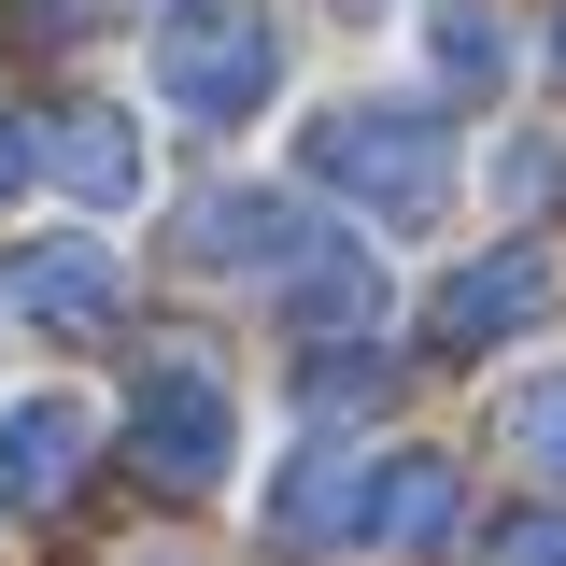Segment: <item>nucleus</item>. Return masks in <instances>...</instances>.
Instances as JSON below:
<instances>
[{
    "mask_svg": "<svg viewBox=\"0 0 566 566\" xmlns=\"http://www.w3.org/2000/svg\"><path fill=\"white\" fill-rule=\"evenodd\" d=\"M312 185L368 199L382 227H424V212L453 199V156H439V128H424L411 99H340V114H312Z\"/></svg>",
    "mask_w": 566,
    "mask_h": 566,
    "instance_id": "obj_1",
    "label": "nucleus"
},
{
    "mask_svg": "<svg viewBox=\"0 0 566 566\" xmlns=\"http://www.w3.org/2000/svg\"><path fill=\"white\" fill-rule=\"evenodd\" d=\"M382 382H397V368H382L368 340H312V354H297V411H368Z\"/></svg>",
    "mask_w": 566,
    "mask_h": 566,
    "instance_id": "obj_13",
    "label": "nucleus"
},
{
    "mask_svg": "<svg viewBox=\"0 0 566 566\" xmlns=\"http://www.w3.org/2000/svg\"><path fill=\"white\" fill-rule=\"evenodd\" d=\"M553 71H566V14H553Z\"/></svg>",
    "mask_w": 566,
    "mask_h": 566,
    "instance_id": "obj_18",
    "label": "nucleus"
},
{
    "mask_svg": "<svg viewBox=\"0 0 566 566\" xmlns=\"http://www.w3.org/2000/svg\"><path fill=\"white\" fill-rule=\"evenodd\" d=\"M14 312H29L43 340H99V326L128 312V270H114L85 227H57V241H29V255H14Z\"/></svg>",
    "mask_w": 566,
    "mask_h": 566,
    "instance_id": "obj_5",
    "label": "nucleus"
},
{
    "mask_svg": "<svg viewBox=\"0 0 566 566\" xmlns=\"http://www.w3.org/2000/svg\"><path fill=\"white\" fill-rule=\"evenodd\" d=\"M283 85V43L241 14V0H170L156 14V99L199 114V128H255Z\"/></svg>",
    "mask_w": 566,
    "mask_h": 566,
    "instance_id": "obj_2",
    "label": "nucleus"
},
{
    "mask_svg": "<svg viewBox=\"0 0 566 566\" xmlns=\"http://www.w3.org/2000/svg\"><path fill=\"white\" fill-rule=\"evenodd\" d=\"M29 170H43V142H29V128H14V114H0V199H14Z\"/></svg>",
    "mask_w": 566,
    "mask_h": 566,
    "instance_id": "obj_17",
    "label": "nucleus"
},
{
    "mask_svg": "<svg viewBox=\"0 0 566 566\" xmlns=\"http://www.w3.org/2000/svg\"><path fill=\"white\" fill-rule=\"evenodd\" d=\"M495 185H510V199H566V142H524V156H510Z\"/></svg>",
    "mask_w": 566,
    "mask_h": 566,
    "instance_id": "obj_16",
    "label": "nucleus"
},
{
    "mask_svg": "<svg viewBox=\"0 0 566 566\" xmlns=\"http://www.w3.org/2000/svg\"><path fill=\"white\" fill-rule=\"evenodd\" d=\"M538 312H553V255H538V241L468 255V270L424 297V354H495V340H524Z\"/></svg>",
    "mask_w": 566,
    "mask_h": 566,
    "instance_id": "obj_4",
    "label": "nucleus"
},
{
    "mask_svg": "<svg viewBox=\"0 0 566 566\" xmlns=\"http://www.w3.org/2000/svg\"><path fill=\"white\" fill-rule=\"evenodd\" d=\"M43 170H57L85 212H128V199H142V142H128V114H99V99L43 128Z\"/></svg>",
    "mask_w": 566,
    "mask_h": 566,
    "instance_id": "obj_10",
    "label": "nucleus"
},
{
    "mask_svg": "<svg viewBox=\"0 0 566 566\" xmlns=\"http://www.w3.org/2000/svg\"><path fill=\"white\" fill-rule=\"evenodd\" d=\"M312 241H326V227H312L297 199H255V185H227V199L185 212V255H199V270H255V283H283Z\"/></svg>",
    "mask_w": 566,
    "mask_h": 566,
    "instance_id": "obj_6",
    "label": "nucleus"
},
{
    "mask_svg": "<svg viewBox=\"0 0 566 566\" xmlns=\"http://www.w3.org/2000/svg\"><path fill=\"white\" fill-rule=\"evenodd\" d=\"M85 453H99L85 397H29V411H0V495H14V510H57V495L85 482Z\"/></svg>",
    "mask_w": 566,
    "mask_h": 566,
    "instance_id": "obj_8",
    "label": "nucleus"
},
{
    "mask_svg": "<svg viewBox=\"0 0 566 566\" xmlns=\"http://www.w3.org/2000/svg\"><path fill=\"white\" fill-rule=\"evenodd\" d=\"M453 468L439 453H368L354 468V538H382V553H424V538H453Z\"/></svg>",
    "mask_w": 566,
    "mask_h": 566,
    "instance_id": "obj_7",
    "label": "nucleus"
},
{
    "mask_svg": "<svg viewBox=\"0 0 566 566\" xmlns=\"http://www.w3.org/2000/svg\"><path fill=\"white\" fill-rule=\"evenodd\" d=\"M227 453H241V424H227L212 354H156V368H142V411H128V468H142L156 495H212V482H227Z\"/></svg>",
    "mask_w": 566,
    "mask_h": 566,
    "instance_id": "obj_3",
    "label": "nucleus"
},
{
    "mask_svg": "<svg viewBox=\"0 0 566 566\" xmlns=\"http://www.w3.org/2000/svg\"><path fill=\"white\" fill-rule=\"evenodd\" d=\"M510 453H524V468H538V482H566V368H538V382H510Z\"/></svg>",
    "mask_w": 566,
    "mask_h": 566,
    "instance_id": "obj_14",
    "label": "nucleus"
},
{
    "mask_svg": "<svg viewBox=\"0 0 566 566\" xmlns=\"http://www.w3.org/2000/svg\"><path fill=\"white\" fill-rule=\"evenodd\" d=\"M424 71H439L453 99H495V85H510V14H495V0H424Z\"/></svg>",
    "mask_w": 566,
    "mask_h": 566,
    "instance_id": "obj_11",
    "label": "nucleus"
},
{
    "mask_svg": "<svg viewBox=\"0 0 566 566\" xmlns=\"http://www.w3.org/2000/svg\"><path fill=\"white\" fill-rule=\"evenodd\" d=\"M270 524H283V538H354V468H340V453H297L283 495H270Z\"/></svg>",
    "mask_w": 566,
    "mask_h": 566,
    "instance_id": "obj_12",
    "label": "nucleus"
},
{
    "mask_svg": "<svg viewBox=\"0 0 566 566\" xmlns=\"http://www.w3.org/2000/svg\"><path fill=\"white\" fill-rule=\"evenodd\" d=\"M495 566H566V510H495Z\"/></svg>",
    "mask_w": 566,
    "mask_h": 566,
    "instance_id": "obj_15",
    "label": "nucleus"
},
{
    "mask_svg": "<svg viewBox=\"0 0 566 566\" xmlns=\"http://www.w3.org/2000/svg\"><path fill=\"white\" fill-rule=\"evenodd\" d=\"M368 312H382V270H368L340 227H326V241H312V255L283 270V326H297V340H354Z\"/></svg>",
    "mask_w": 566,
    "mask_h": 566,
    "instance_id": "obj_9",
    "label": "nucleus"
}]
</instances>
